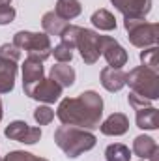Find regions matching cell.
Masks as SVG:
<instances>
[{
  "label": "cell",
  "mask_w": 159,
  "mask_h": 161,
  "mask_svg": "<svg viewBox=\"0 0 159 161\" xmlns=\"http://www.w3.org/2000/svg\"><path fill=\"white\" fill-rule=\"evenodd\" d=\"M2 116H4V111H2V99H0V122H2Z\"/></svg>",
  "instance_id": "33"
},
{
  "label": "cell",
  "mask_w": 159,
  "mask_h": 161,
  "mask_svg": "<svg viewBox=\"0 0 159 161\" xmlns=\"http://www.w3.org/2000/svg\"><path fill=\"white\" fill-rule=\"evenodd\" d=\"M51 54H54V58L58 60V64H68V62L73 60V49H71L69 45L62 43V41L51 51Z\"/></svg>",
  "instance_id": "24"
},
{
  "label": "cell",
  "mask_w": 159,
  "mask_h": 161,
  "mask_svg": "<svg viewBox=\"0 0 159 161\" xmlns=\"http://www.w3.org/2000/svg\"><path fill=\"white\" fill-rule=\"evenodd\" d=\"M34 120L40 125H49L54 120V111L51 107H47V105H40V107L34 109Z\"/></svg>",
  "instance_id": "25"
},
{
  "label": "cell",
  "mask_w": 159,
  "mask_h": 161,
  "mask_svg": "<svg viewBox=\"0 0 159 161\" xmlns=\"http://www.w3.org/2000/svg\"><path fill=\"white\" fill-rule=\"evenodd\" d=\"M90 21L99 30H105V32L116 30V19H114V15L109 9H97V11H94L92 17H90Z\"/></svg>",
  "instance_id": "20"
},
{
  "label": "cell",
  "mask_w": 159,
  "mask_h": 161,
  "mask_svg": "<svg viewBox=\"0 0 159 161\" xmlns=\"http://www.w3.org/2000/svg\"><path fill=\"white\" fill-rule=\"evenodd\" d=\"M157 51L159 49L156 47V45H154V47H146V49H142V51H140V62H142V66H146V68L157 71L159 69Z\"/></svg>",
  "instance_id": "22"
},
{
  "label": "cell",
  "mask_w": 159,
  "mask_h": 161,
  "mask_svg": "<svg viewBox=\"0 0 159 161\" xmlns=\"http://www.w3.org/2000/svg\"><path fill=\"white\" fill-rule=\"evenodd\" d=\"M137 127L140 129H148V131H154L159 127V111L156 107H144V109H137Z\"/></svg>",
  "instance_id": "15"
},
{
  "label": "cell",
  "mask_w": 159,
  "mask_h": 161,
  "mask_svg": "<svg viewBox=\"0 0 159 161\" xmlns=\"http://www.w3.org/2000/svg\"><path fill=\"white\" fill-rule=\"evenodd\" d=\"M8 4H11V0H0V6H8Z\"/></svg>",
  "instance_id": "32"
},
{
  "label": "cell",
  "mask_w": 159,
  "mask_h": 161,
  "mask_svg": "<svg viewBox=\"0 0 159 161\" xmlns=\"http://www.w3.org/2000/svg\"><path fill=\"white\" fill-rule=\"evenodd\" d=\"M51 79L58 82L62 88H69L75 82V69L68 64H56L51 68Z\"/></svg>",
  "instance_id": "16"
},
{
  "label": "cell",
  "mask_w": 159,
  "mask_h": 161,
  "mask_svg": "<svg viewBox=\"0 0 159 161\" xmlns=\"http://www.w3.org/2000/svg\"><path fill=\"white\" fill-rule=\"evenodd\" d=\"M127 101H129V105L137 111V109H144V107H150V99H146V97H142V96H139V94H135V92H131L129 96H127Z\"/></svg>",
  "instance_id": "27"
},
{
  "label": "cell",
  "mask_w": 159,
  "mask_h": 161,
  "mask_svg": "<svg viewBox=\"0 0 159 161\" xmlns=\"http://www.w3.org/2000/svg\"><path fill=\"white\" fill-rule=\"evenodd\" d=\"M105 159L107 161H129L131 159V152L125 144H120V142H114V144H109L105 148Z\"/></svg>",
  "instance_id": "21"
},
{
  "label": "cell",
  "mask_w": 159,
  "mask_h": 161,
  "mask_svg": "<svg viewBox=\"0 0 159 161\" xmlns=\"http://www.w3.org/2000/svg\"><path fill=\"white\" fill-rule=\"evenodd\" d=\"M17 62L0 56V94H9L15 88Z\"/></svg>",
  "instance_id": "13"
},
{
  "label": "cell",
  "mask_w": 159,
  "mask_h": 161,
  "mask_svg": "<svg viewBox=\"0 0 159 161\" xmlns=\"http://www.w3.org/2000/svg\"><path fill=\"white\" fill-rule=\"evenodd\" d=\"M157 156H159V148L156 150V152H154V154H152V156H150V158H148V159H152V161H157Z\"/></svg>",
  "instance_id": "30"
},
{
  "label": "cell",
  "mask_w": 159,
  "mask_h": 161,
  "mask_svg": "<svg viewBox=\"0 0 159 161\" xmlns=\"http://www.w3.org/2000/svg\"><path fill=\"white\" fill-rule=\"evenodd\" d=\"M54 142L56 146L71 159L82 156L84 152L92 150L97 142L96 135L88 129H80L75 125H60L54 131Z\"/></svg>",
  "instance_id": "2"
},
{
  "label": "cell",
  "mask_w": 159,
  "mask_h": 161,
  "mask_svg": "<svg viewBox=\"0 0 159 161\" xmlns=\"http://www.w3.org/2000/svg\"><path fill=\"white\" fill-rule=\"evenodd\" d=\"M123 19H144L152 11V0H111Z\"/></svg>",
  "instance_id": "10"
},
{
  "label": "cell",
  "mask_w": 159,
  "mask_h": 161,
  "mask_svg": "<svg viewBox=\"0 0 159 161\" xmlns=\"http://www.w3.org/2000/svg\"><path fill=\"white\" fill-rule=\"evenodd\" d=\"M41 26H43V30H45L47 36H60L62 30L68 26V21L60 19L54 11H47L41 17Z\"/></svg>",
  "instance_id": "19"
},
{
  "label": "cell",
  "mask_w": 159,
  "mask_h": 161,
  "mask_svg": "<svg viewBox=\"0 0 159 161\" xmlns=\"http://www.w3.org/2000/svg\"><path fill=\"white\" fill-rule=\"evenodd\" d=\"M62 125H75L80 129H97L103 116V99L97 92L86 90L77 97H66L56 109Z\"/></svg>",
  "instance_id": "1"
},
{
  "label": "cell",
  "mask_w": 159,
  "mask_h": 161,
  "mask_svg": "<svg viewBox=\"0 0 159 161\" xmlns=\"http://www.w3.org/2000/svg\"><path fill=\"white\" fill-rule=\"evenodd\" d=\"M80 28L82 26H77V25H68L64 30H62V34L58 36L62 43H66V45H69L71 49H75L77 47V40H79V34H80Z\"/></svg>",
  "instance_id": "23"
},
{
  "label": "cell",
  "mask_w": 159,
  "mask_h": 161,
  "mask_svg": "<svg viewBox=\"0 0 159 161\" xmlns=\"http://www.w3.org/2000/svg\"><path fill=\"white\" fill-rule=\"evenodd\" d=\"M123 26L127 30V40L139 49L154 47L159 40V25L148 23L144 19H123Z\"/></svg>",
  "instance_id": "5"
},
{
  "label": "cell",
  "mask_w": 159,
  "mask_h": 161,
  "mask_svg": "<svg viewBox=\"0 0 159 161\" xmlns=\"http://www.w3.org/2000/svg\"><path fill=\"white\" fill-rule=\"evenodd\" d=\"M30 161H49V159H45V158H36V156H32V159Z\"/></svg>",
  "instance_id": "31"
},
{
  "label": "cell",
  "mask_w": 159,
  "mask_h": 161,
  "mask_svg": "<svg viewBox=\"0 0 159 161\" xmlns=\"http://www.w3.org/2000/svg\"><path fill=\"white\" fill-rule=\"evenodd\" d=\"M0 56L19 62V58H21V49H17L13 43H4V45H0Z\"/></svg>",
  "instance_id": "26"
},
{
  "label": "cell",
  "mask_w": 159,
  "mask_h": 161,
  "mask_svg": "<svg viewBox=\"0 0 159 161\" xmlns=\"http://www.w3.org/2000/svg\"><path fill=\"white\" fill-rule=\"evenodd\" d=\"M0 161H4V159H0Z\"/></svg>",
  "instance_id": "34"
},
{
  "label": "cell",
  "mask_w": 159,
  "mask_h": 161,
  "mask_svg": "<svg viewBox=\"0 0 159 161\" xmlns=\"http://www.w3.org/2000/svg\"><path fill=\"white\" fill-rule=\"evenodd\" d=\"M60 19L64 21H71L75 17H79L80 11H82V6H80L79 0H56V6L52 9Z\"/></svg>",
  "instance_id": "17"
},
{
  "label": "cell",
  "mask_w": 159,
  "mask_h": 161,
  "mask_svg": "<svg viewBox=\"0 0 159 161\" xmlns=\"http://www.w3.org/2000/svg\"><path fill=\"white\" fill-rule=\"evenodd\" d=\"M17 49L21 51H26L28 56H36L40 58L41 62L47 60L51 56V51H52V45H51V38L45 34V32H28V30H19L13 41H11Z\"/></svg>",
  "instance_id": "4"
},
{
  "label": "cell",
  "mask_w": 159,
  "mask_h": 161,
  "mask_svg": "<svg viewBox=\"0 0 159 161\" xmlns=\"http://www.w3.org/2000/svg\"><path fill=\"white\" fill-rule=\"evenodd\" d=\"M15 15H17V11H15L9 4H8V6H0V25H2V26L13 23Z\"/></svg>",
  "instance_id": "28"
},
{
  "label": "cell",
  "mask_w": 159,
  "mask_h": 161,
  "mask_svg": "<svg viewBox=\"0 0 159 161\" xmlns=\"http://www.w3.org/2000/svg\"><path fill=\"white\" fill-rule=\"evenodd\" d=\"M125 71H122V68H103L101 69V75H99V79H101V84H103V88L105 90H109V92H118L122 90L123 86H125Z\"/></svg>",
  "instance_id": "14"
},
{
  "label": "cell",
  "mask_w": 159,
  "mask_h": 161,
  "mask_svg": "<svg viewBox=\"0 0 159 161\" xmlns=\"http://www.w3.org/2000/svg\"><path fill=\"white\" fill-rule=\"evenodd\" d=\"M99 51L111 68H122L127 62V51L111 36H99Z\"/></svg>",
  "instance_id": "8"
},
{
  "label": "cell",
  "mask_w": 159,
  "mask_h": 161,
  "mask_svg": "<svg viewBox=\"0 0 159 161\" xmlns=\"http://www.w3.org/2000/svg\"><path fill=\"white\" fill-rule=\"evenodd\" d=\"M32 156H34V154L23 152V150H13V152H9V154L4 158V161H30Z\"/></svg>",
  "instance_id": "29"
},
{
  "label": "cell",
  "mask_w": 159,
  "mask_h": 161,
  "mask_svg": "<svg viewBox=\"0 0 159 161\" xmlns=\"http://www.w3.org/2000/svg\"><path fill=\"white\" fill-rule=\"evenodd\" d=\"M43 62H41L40 58H36V56H26V60H25V64H23V90H25V94L30 97V94H32V90H34V86L43 80Z\"/></svg>",
  "instance_id": "9"
},
{
  "label": "cell",
  "mask_w": 159,
  "mask_h": 161,
  "mask_svg": "<svg viewBox=\"0 0 159 161\" xmlns=\"http://www.w3.org/2000/svg\"><path fill=\"white\" fill-rule=\"evenodd\" d=\"M99 129H101L103 135L120 137V135L127 133V129H129V118L123 113H112L103 124H99Z\"/></svg>",
  "instance_id": "12"
},
{
  "label": "cell",
  "mask_w": 159,
  "mask_h": 161,
  "mask_svg": "<svg viewBox=\"0 0 159 161\" xmlns=\"http://www.w3.org/2000/svg\"><path fill=\"white\" fill-rule=\"evenodd\" d=\"M80 53V58L84 60V64L92 66L99 60L101 51H99V34L90 30V28H80L79 40H77V47Z\"/></svg>",
  "instance_id": "6"
},
{
  "label": "cell",
  "mask_w": 159,
  "mask_h": 161,
  "mask_svg": "<svg viewBox=\"0 0 159 161\" xmlns=\"http://www.w3.org/2000/svg\"><path fill=\"white\" fill-rule=\"evenodd\" d=\"M157 148H159L157 142L152 137H148V135H139L133 141V154L137 158H140V159H148Z\"/></svg>",
  "instance_id": "18"
},
{
  "label": "cell",
  "mask_w": 159,
  "mask_h": 161,
  "mask_svg": "<svg viewBox=\"0 0 159 161\" xmlns=\"http://www.w3.org/2000/svg\"><path fill=\"white\" fill-rule=\"evenodd\" d=\"M4 135L9 141H17V142H25V144H36L41 139V129L34 127V125H28L23 120H13L6 125Z\"/></svg>",
  "instance_id": "7"
},
{
  "label": "cell",
  "mask_w": 159,
  "mask_h": 161,
  "mask_svg": "<svg viewBox=\"0 0 159 161\" xmlns=\"http://www.w3.org/2000/svg\"><path fill=\"white\" fill-rule=\"evenodd\" d=\"M62 90H64V88H62L58 82H54V80L49 77V79L40 80V82L34 86L30 97L36 99V101H41V103H54L56 99H60Z\"/></svg>",
  "instance_id": "11"
},
{
  "label": "cell",
  "mask_w": 159,
  "mask_h": 161,
  "mask_svg": "<svg viewBox=\"0 0 159 161\" xmlns=\"http://www.w3.org/2000/svg\"><path fill=\"white\" fill-rule=\"evenodd\" d=\"M125 84H129L131 92L156 101L159 97V73L146 68V66H137L125 75Z\"/></svg>",
  "instance_id": "3"
}]
</instances>
